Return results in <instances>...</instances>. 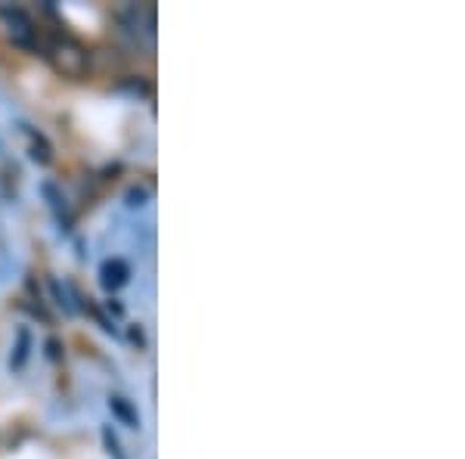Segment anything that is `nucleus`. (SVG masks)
<instances>
[{
    "label": "nucleus",
    "instance_id": "1",
    "mask_svg": "<svg viewBox=\"0 0 465 459\" xmlns=\"http://www.w3.org/2000/svg\"><path fill=\"white\" fill-rule=\"evenodd\" d=\"M37 54L47 59V63L54 65V72L63 75V78L84 81L90 75L87 44L81 41V37L63 32V28H59V32H50L47 37L41 35V47H37Z\"/></svg>",
    "mask_w": 465,
    "mask_h": 459
},
{
    "label": "nucleus",
    "instance_id": "2",
    "mask_svg": "<svg viewBox=\"0 0 465 459\" xmlns=\"http://www.w3.org/2000/svg\"><path fill=\"white\" fill-rule=\"evenodd\" d=\"M0 19H4V25H6V37H10L16 47L37 54V47H41V32H37V22L32 19V13H25L22 6H0Z\"/></svg>",
    "mask_w": 465,
    "mask_h": 459
},
{
    "label": "nucleus",
    "instance_id": "3",
    "mask_svg": "<svg viewBox=\"0 0 465 459\" xmlns=\"http://www.w3.org/2000/svg\"><path fill=\"white\" fill-rule=\"evenodd\" d=\"M118 25L124 35L134 37V44L155 41V6L149 4H131L124 10H118Z\"/></svg>",
    "mask_w": 465,
    "mask_h": 459
},
{
    "label": "nucleus",
    "instance_id": "4",
    "mask_svg": "<svg viewBox=\"0 0 465 459\" xmlns=\"http://www.w3.org/2000/svg\"><path fill=\"white\" fill-rule=\"evenodd\" d=\"M127 276H131V267H127L122 258H109V261H103V267H100V283L106 285L109 292L122 289V285L127 283Z\"/></svg>",
    "mask_w": 465,
    "mask_h": 459
},
{
    "label": "nucleus",
    "instance_id": "5",
    "mask_svg": "<svg viewBox=\"0 0 465 459\" xmlns=\"http://www.w3.org/2000/svg\"><path fill=\"white\" fill-rule=\"evenodd\" d=\"M109 410L115 413L122 423H127L131 428H140V413L134 410V404H131V397H124V394H109Z\"/></svg>",
    "mask_w": 465,
    "mask_h": 459
},
{
    "label": "nucleus",
    "instance_id": "6",
    "mask_svg": "<svg viewBox=\"0 0 465 459\" xmlns=\"http://www.w3.org/2000/svg\"><path fill=\"white\" fill-rule=\"evenodd\" d=\"M100 438H103V447H106V454H109V459H127V454H124V447H122V441H118V434H115V432H112V425H103Z\"/></svg>",
    "mask_w": 465,
    "mask_h": 459
},
{
    "label": "nucleus",
    "instance_id": "7",
    "mask_svg": "<svg viewBox=\"0 0 465 459\" xmlns=\"http://www.w3.org/2000/svg\"><path fill=\"white\" fill-rule=\"evenodd\" d=\"M16 338H19V344H16V357H13L10 364H13V370H22V366H25V360H28V348H32V335H28V329L22 326L19 333H16Z\"/></svg>",
    "mask_w": 465,
    "mask_h": 459
}]
</instances>
